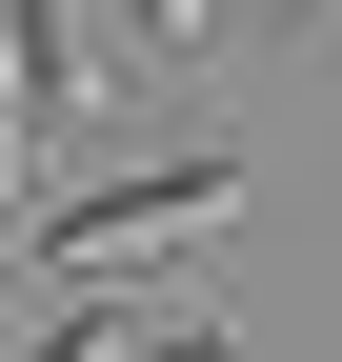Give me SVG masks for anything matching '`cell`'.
<instances>
[{
    "mask_svg": "<svg viewBox=\"0 0 342 362\" xmlns=\"http://www.w3.org/2000/svg\"><path fill=\"white\" fill-rule=\"evenodd\" d=\"M242 161H141V181H81V202H40V262L61 282H121V262H161L182 221H222Z\"/></svg>",
    "mask_w": 342,
    "mask_h": 362,
    "instance_id": "cell-1",
    "label": "cell"
},
{
    "mask_svg": "<svg viewBox=\"0 0 342 362\" xmlns=\"http://www.w3.org/2000/svg\"><path fill=\"white\" fill-rule=\"evenodd\" d=\"M20 362H121V342H101V322H61V342H20Z\"/></svg>",
    "mask_w": 342,
    "mask_h": 362,
    "instance_id": "cell-6",
    "label": "cell"
},
{
    "mask_svg": "<svg viewBox=\"0 0 342 362\" xmlns=\"http://www.w3.org/2000/svg\"><path fill=\"white\" fill-rule=\"evenodd\" d=\"M101 21H121V61H182V40H201V0H101Z\"/></svg>",
    "mask_w": 342,
    "mask_h": 362,
    "instance_id": "cell-3",
    "label": "cell"
},
{
    "mask_svg": "<svg viewBox=\"0 0 342 362\" xmlns=\"http://www.w3.org/2000/svg\"><path fill=\"white\" fill-rule=\"evenodd\" d=\"M0 40H20V101H40V121H101L121 81H141L101 0H0Z\"/></svg>",
    "mask_w": 342,
    "mask_h": 362,
    "instance_id": "cell-2",
    "label": "cell"
},
{
    "mask_svg": "<svg viewBox=\"0 0 342 362\" xmlns=\"http://www.w3.org/2000/svg\"><path fill=\"white\" fill-rule=\"evenodd\" d=\"M20 121H40V101H20V40H0V181H20Z\"/></svg>",
    "mask_w": 342,
    "mask_h": 362,
    "instance_id": "cell-5",
    "label": "cell"
},
{
    "mask_svg": "<svg viewBox=\"0 0 342 362\" xmlns=\"http://www.w3.org/2000/svg\"><path fill=\"white\" fill-rule=\"evenodd\" d=\"M121 362H242V342L222 322H161V342H121Z\"/></svg>",
    "mask_w": 342,
    "mask_h": 362,
    "instance_id": "cell-4",
    "label": "cell"
}]
</instances>
